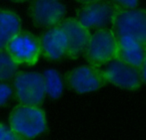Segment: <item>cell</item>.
<instances>
[{"mask_svg": "<svg viewBox=\"0 0 146 140\" xmlns=\"http://www.w3.org/2000/svg\"><path fill=\"white\" fill-rule=\"evenodd\" d=\"M9 126L20 139L34 138L47 130L46 115L39 105L19 103L9 113Z\"/></svg>", "mask_w": 146, "mask_h": 140, "instance_id": "obj_1", "label": "cell"}, {"mask_svg": "<svg viewBox=\"0 0 146 140\" xmlns=\"http://www.w3.org/2000/svg\"><path fill=\"white\" fill-rule=\"evenodd\" d=\"M117 43L118 36L113 29L107 27L96 29L84 50V59L93 66H104L116 59Z\"/></svg>", "mask_w": 146, "mask_h": 140, "instance_id": "obj_2", "label": "cell"}, {"mask_svg": "<svg viewBox=\"0 0 146 140\" xmlns=\"http://www.w3.org/2000/svg\"><path fill=\"white\" fill-rule=\"evenodd\" d=\"M111 26L117 36H130L146 44V10L116 7Z\"/></svg>", "mask_w": 146, "mask_h": 140, "instance_id": "obj_3", "label": "cell"}, {"mask_svg": "<svg viewBox=\"0 0 146 140\" xmlns=\"http://www.w3.org/2000/svg\"><path fill=\"white\" fill-rule=\"evenodd\" d=\"M13 90L19 103L40 105L46 96L42 74L18 73L13 79Z\"/></svg>", "mask_w": 146, "mask_h": 140, "instance_id": "obj_4", "label": "cell"}, {"mask_svg": "<svg viewBox=\"0 0 146 140\" xmlns=\"http://www.w3.org/2000/svg\"><path fill=\"white\" fill-rule=\"evenodd\" d=\"M65 82L68 86L78 94H87L100 90L106 86L104 71L93 65L76 67L65 75Z\"/></svg>", "mask_w": 146, "mask_h": 140, "instance_id": "obj_5", "label": "cell"}, {"mask_svg": "<svg viewBox=\"0 0 146 140\" xmlns=\"http://www.w3.org/2000/svg\"><path fill=\"white\" fill-rule=\"evenodd\" d=\"M5 50L18 65L33 66L41 56L39 37L21 30L7 44Z\"/></svg>", "mask_w": 146, "mask_h": 140, "instance_id": "obj_6", "label": "cell"}, {"mask_svg": "<svg viewBox=\"0 0 146 140\" xmlns=\"http://www.w3.org/2000/svg\"><path fill=\"white\" fill-rule=\"evenodd\" d=\"M66 6L61 0H29L28 15L41 28L56 26L64 19Z\"/></svg>", "mask_w": 146, "mask_h": 140, "instance_id": "obj_7", "label": "cell"}, {"mask_svg": "<svg viewBox=\"0 0 146 140\" xmlns=\"http://www.w3.org/2000/svg\"><path fill=\"white\" fill-rule=\"evenodd\" d=\"M116 6L111 0H98L82 4L76 11V18L88 29H100L111 24Z\"/></svg>", "mask_w": 146, "mask_h": 140, "instance_id": "obj_8", "label": "cell"}, {"mask_svg": "<svg viewBox=\"0 0 146 140\" xmlns=\"http://www.w3.org/2000/svg\"><path fill=\"white\" fill-rule=\"evenodd\" d=\"M103 71L107 82L117 88L134 90L139 88L143 84L140 69L118 59H114L106 64Z\"/></svg>", "mask_w": 146, "mask_h": 140, "instance_id": "obj_9", "label": "cell"}, {"mask_svg": "<svg viewBox=\"0 0 146 140\" xmlns=\"http://www.w3.org/2000/svg\"><path fill=\"white\" fill-rule=\"evenodd\" d=\"M58 25L64 31L67 38L66 57L76 60L83 55L87 46L91 36L90 29L82 24L77 18H64Z\"/></svg>", "mask_w": 146, "mask_h": 140, "instance_id": "obj_10", "label": "cell"}, {"mask_svg": "<svg viewBox=\"0 0 146 140\" xmlns=\"http://www.w3.org/2000/svg\"><path fill=\"white\" fill-rule=\"evenodd\" d=\"M41 56L49 61H57L66 56L67 38L59 25L47 28L39 37Z\"/></svg>", "mask_w": 146, "mask_h": 140, "instance_id": "obj_11", "label": "cell"}, {"mask_svg": "<svg viewBox=\"0 0 146 140\" xmlns=\"http://www.w3.org/2000/svg\"><path fill=\"white\" fill-rule=\"evenodd\" d=\"M146 44L130 36H118L116 59L140 68L145 56Z\"/></svg>", "mask_w": 146, "mask_h": 140, "instance_id": "obj_12", "label": "cell"}, {"mask_svg": "<svg viewBox=\"0 0 146 140\" xmlns=\"http://www.w3.org/2000/svg\"><path fill=\"white\" fill-rule=\"evenodd\" d=\"M21 28V19L16 12L9 9H0V50L6 48Z\"/></svg>", "mask_w": 146, "mask_h": 140, "instance_id": "obj_13", "label": "cell"}, {"mask_svg": "<svg viewBox=\"0 0 146 140\" xmlns=\"http://www.w3.org/2000/svg\"><path fill=\"white\" fill-rule=\"evenodd\" d=\"M45 92L51 98H58L63 92V82L61 75L54 69H47L42 74Z\"/></svg>", "mask_w": 146, "mask_h": 140, "instance_id": "obj_14", "label": "cell"}, {"mask_svg": "<svg viewBox=\"0 0 146 140\" xmlns=\"http://www.w3.org/2000/svg\"><path fill=\"white\" fill-rule=\"evenodd\" d=\"M19 73V65L10 57L5 49L0 50V82L13 80Z\"/></svg>", "mask_w": 146, "mask_h": 140, "instance_id": "obj_15", "label": "cell"}, {"mask_svg": "<svg viewBox=\"0 0 146 140\" xmlns=\"http://www.w3.org/2000/svg\"><path fill=\"white\" fill-rule=\"evenodd\" d=\"M14 90L4 82H0V106H3L8 102L12 96Z\"/></svg>", "mask_w": 146, "mask_h": 140, "instance_id": "obj_16", "label": "cell"}, {"mask_svg": "<svg viewBox=\"0 0 146 140\" xmlns=\"http://www.w3.org/2000/svg\"><path fill=\"white\" fill-rule=\"evenodd\" d=\"M18 140L20 138L18 137L17 134L14 133L10 126L5 125L4 123L0 122V140Z\"/></svg>", "mask_w": 146, "mask_h": 140, "instance_id": "obj_17", "label": "cell"}, {"mask_svg": "<svg viewBox=\"0 0 146 140\" xmlns=\"http://www.w3.org/2000/svg\"><path fill=\"white\" fill-rule=\"evenodd\" d=\"M116 7L120 8H136L139 0H111Z\"/></svg>", "mask_w": 146, "mask_h": 140, "instance_id": "obj_18", "label": "cell"}, {"mask_svg": "<svg viewBox=\"0 0 146 140\" xmlns=\"http://www.w3.org/2000/svg\"><path fill=\"white\" fill-rule=\"evenodd\" d=\"M140 74H141L142 82L143 84H146V49H145V56H144L143 62L140 66Z\"/></svg>", "mask_w": 146, "mask_h": 140, "instance_id": "obj_19", "label": "cell"}, {"mask_svg": "<svg viewBox=\"0 0 146 140\" xmlns=\"http://www.w3.org/2000/svg\"><path fill=\"white\" fill-rule=\"evenodd\" d=\"M78 3L80 4H85V3H90V2H94V1H98V0H76Z\"/></svg>", "mask_w": 146, "mask_h": 140, "instance_id": "obj_20", "label": "cell"}, {"mask_svg": "<svg viewBox=\"0 0 146 140\" xmlns=\"http://www.w3.org/2000/svg\"><path fill=\"white\" fill-rule=\"evenodd\" d=\"M11 1H14V2H23V1H26V0H11Z\"/></svg>", "mask_w": 146, "mask_h": 140, "instance_id": "obj_21", "label": "cell"}]
</instances>
